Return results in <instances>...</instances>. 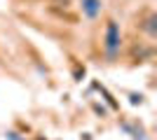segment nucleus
Listing matches in <instances>:
<instances>
[{"instance_id": "nucleus-7", "label": "nucleus", "mask_w": 157, "mask_h": 140, "mask_svg": "<svg viewBox=\"0 0 157 140\" xmlns=\"http://www.w3.org/2000/svg\"><path fill=\"white\" fill-rule=\"evenodd\" d=\"M92 107H94V112L101 114V117H105V114H108V112H105V107H103V105H98V103H92Z\"/></svg>"}, {"instance_id": "nucleus-3", "label": "nucleus", "mask_w": 157, "mask_h": 140, "mask_svg": "<svg viewBox=\"0 0 157 140\" xmlns=\"http://www.w3.org/2000/svg\"><path fill=\"white\" fill-rule=\"evenodd\" d=\"M120 126H122L124 133L131 135V140H148V138H145V128L141 126L138 121H122Z\"/></svg>"}, {"instance_id": "nucleus-6", "label": "nucleus", "mask_w": 157, "mask_h": 140, "mask_svg": "<svg viewBox=\"0 0 157 140\" xmlns=\"http://www.w3.org/2000/svg\"><path fill=\"white\" fill-rule=\"evenodd\" d=\"M129 100H131V105H141V103H143V96H141V93H129Z\"/></svg>"}, {"instance_id": "nucleus-8", "label": "nucleus", "mask_w": 157, "mask_h": 140, "mask_svg": "<svg viewBox=\"0 0 157 140\" xmlns=\"http://www.w3.org/2000/svg\"><path fill=\"white\" fill-rule=\"evenodd\" d=\"M5 135H7V140H26V138H21V135L17 133V131H7Z\"/></svg>"}, {"instance_id": "nucleus-5", "label": "nucleus", "mask_w": 157, "mask_h": 140, "mask_svg": "<svg viewBox=\"0 0 157 140\" xmlns=\"http://www.w3.org/2000/svg\"><path fill=\"white\" fill-rule=\"evenodd\" d=\"M155 23H157V14H155V12H150L148 16H145L143 26H141V28L145 31V33H148V38H155V35H157V28H155Z\"/></svg>"}, {"instance_id": "nucleus-4", "label": "nucleus", "mask_w": 157, "mask_h": 140, "mask_svg": "<svg viewBox=\"0 0 157 140\" xmlns=\"http://www.w3.org/2000/svg\"><path fill=\"white\" fill-rule=\"evenodd\" d=\"M94 89H96V91H98V93H101V96L105 98V103L110 105V110H120V103H117L115 98H113V93L108 91V89H105L103 84H96V82H94Z\"/></svg>"}, {"instance_id": "nucleus-1", "label": "nucleus", "mask_w": 157, "mask_h": 140, "mask_svg": "<svg viewBox=\"0 0 157 140\" xmlns=\"http://www.w3.org/2000/svg\"><path fill=\"white\" fill-rule=\"evenodd\" d=\"M120 49H122V31H120V23L115 19H108L105 23V33H103V52L105 59L115 63V59L120 56Z\"/></svg>"}, {"instance_id": "nucleus-2", "label": "nucleus", "mask_w": 157, "mask_h": 140, "mask_svg": "<svg viewBox=\"0 0 157 140\" xmlns=\"http://www.w3.org/2000/svg\"><path fill=\"white\" fill-rule=\"evenodd\" d=\"M80 9L85 14V19L94 21L98 14L103 12V0H80Z\"/></svg>"}]
</instances>
